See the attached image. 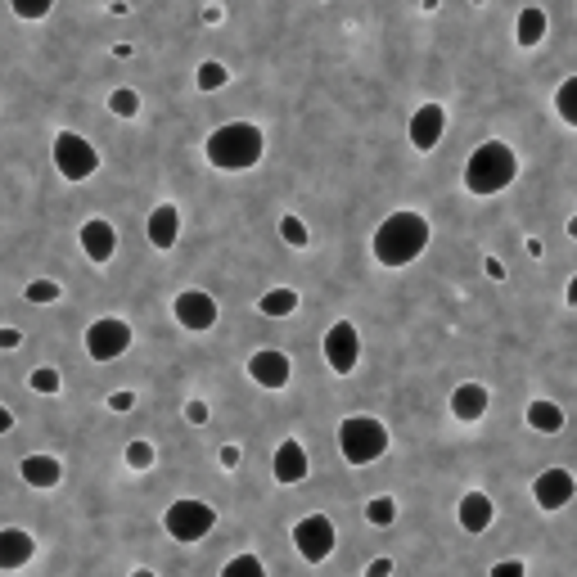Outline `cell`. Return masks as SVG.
I'll use <instances>...</instances> for the list:
<instances>
[{"label":"cell","instance_id":"cell-17","mask_svg":"<svg viewBox=\"0 0 577 577\" xmlns=\"http://www.w3.org/2000/svg\"><path fill=\"white\" fill-rule=\"evenodd\" d=\"M145 230H149V244L167 253V248L181 239V208H176V203H158V208L149 212Z\"/></svg>","mask_w":577,"mask_h":577},{"label":"cell","instance_id":"cell-35","mask_svg":"<svg viewBox=\"0 0 577 577\" xmlns=\"http://www.w3.org/2000/svg\"><path fill=\"white\" fill-rule=\"evenodd\" d=\"M109 406H113L118 415H127V411L136 406V393H131V388H122V393H113V397H109Z\"/></svg>","mask_w":577,"mask_h":577},{"label":"cell","instance_id":"cell-36","mask_svg":"<svg viewBox=\"0 0 577 577\" xmlns=\"http://www.w3.org/2000/svg\"><path fill=\"white\" fill-rule=\"evenodd\" d=\"M185 420H190V424H203V420H208V402H190V406H185Z\"/></svg>","mask_w":577,"mask_h":577},{"label":"cell","instance_id":"cell-3","mask_svg":"<svg viewBox=\"0 0 577 577\" xmlns=\"http://www.w3.org/2000/svg\"><path fill=\"white\" fill-rule=\"evenodd\" d=\"M203 149H208V163L212 167H221V172H248V167L262 163L266 140H262V131L253 122H226V127H217L208 136Z\"/></svg>","mask_w":577,"mask_h":577},{"label":"cell","instance_id":"cell-10","mask_svg":"<svg viewBox=\"0 0 577 577\" xmlns=\"http://www.w3.org/2000/svg\"><path fill=\"white\" fill-rule=\"evenodd\" d=\"M325 361H330L334 375H352L357 370V361H361V334H357L352 321H334L325 330Z\"/></svg>","mask_w":577,"mask_h":577},{"label":"cell","instance_id":"cell-4","mask_svg":"<svg viewBox=\"0 0 577 577\" xmlns=\"http://www.w3.org/2000/svg\"><path fill=\"white\" fill-rule=\"evenodd\" d=\"M339 451L348 465H370L388 451V429L375 415H348L339 424Z\"/></svg>","mask_w":577,"mask_h":577},{"label":"cell","instance_id":"cell-27","mask_svg":"<svg viewBox=\"0 0 577 577\" xmlns=\"http://www.w3.org/2000/svg\"><path fill=\"white\" fill-rule=\"evenodd\" d=\"M280 239H284V244H294V248H307L312 230L303 226V217H280Z\"/></svg>","mask_w":577,"mask_h":577},{"label":"cell","instance_id":"cell-1","mask_svg":"<svg viewBox=\"0 0 577 577\" xmlns=\"http://www.w3.org/2000/svg\"><path fill=\"white\" fill-rule=\"evenodd\" d=\"M429 221L420 217V212H393V217H384L379 221V230H375V239H370V248H375V262L379 266H411L424 248H429Z\"/></svg>","mask_w":577,"mask_h":577},{"label":"cell","instance_id":"cell-22","mask_svg":"<svg viewBox=\"0 0 577 577\" xmlns=\"http://www.w3.org/2000/svg\"><path fill=\"white\" fill-rule=\"evenodd\" d=\"M514 37H519V46H523V50L541 46V37H546V10H541V5H528V10H519Z\"/></svg>","mask_w":577,"mask_h":577},{"label":"cell","instance_id":"cell-2","mask_svg":"<svg viewBox=\"0 0 577 577\" xmlns=\"http://www.w3.org/2000/svg\"><path fill=\"white\" fill-rule=\"evenodd\" d=\"M514 176H519V154L505 140H483L465 163V190L478 194V199H492V194L510 190Z\"/></svg>","mask_w":577,"mask_h":577},{"label":"cell","instance_id":"cell-37","mask_svg":"<svg viewBox=\"0 0 577 577\" xmlns=\"http://www.w3.org/2000/svg\"><path fill=\"white\" fill-rule=\"evenodd\" d=\"M388 573H393V559H384V555H379V559L366 568V577H388Z\"/></svg>","mask_w":577,"mask_h":577},{"label":"cell","instance_id":"cell-6","mask_svg":"<svg viewBox=\"0 0 577 577\" xmlns=\"http://www.w3.org/2000/svg\"><path fill=\"white\" fill-rule=\"evenodd\" d=\"M55 167H59L64 181H91V176L100 172V154H95V145H91L86 136L59 131V136H55Z\"/></svg>","mask_w":577,"mask_h":577},{"label":"cell","instance_id":"cell-12","mask_svg":"<svg viewBox=\"0 0 577 577\" xmlns=\"http://www.w3.org/2000/svg\"><path fill=\"white\" fill-rule=\"evenodd\" d=\"M288 375H294V366H288V357L280 348H262V352L248 357V379L257 388H284Z\"/></svg>","mask_w":577,"mask_h":577},{"label":"cell","instance_id":"cell-34","mask_svg":"<svg viewBox=\"0 0 577 577\" xmlns=\"http://www.w3.org/2000/svg\"><path fill=\"white\" fill-rule=\"evenodd\" d=\"M492 577H528V568H523V559H501V564H492Z\"/></svg>","mask_w":577,"mask_h":577},{"label":"cell","instance_id":"cell-20","mask_svg":"<svg viewBox=\"0 0 577 577\" xmlns=\"http://www.w3.org/2000/svg\"><path fill=\"white\" fill-rule=\"evenodd\" d=\"M23 483L50 492V487L64 483V465H59L55 456H28V460H23Z\"/></svg>","mask_w":577,"mask_h":577},{"label":"cell","instance_id":"cell-26","mask_svg":"<svg viewBox=\"0 0 577 577\" xmlns=\"http://www.w3.org/2000/svg\"><path fill=\"white\" fill-rule=\"evenodd\" d=\"M366 519H370L375 528H388V523H397V501H393V496H375V501L366 505Z\"/></svg>","mask_w":577,"mask_h":577},{"label":"cell","instance_id":"cell-28","mask_svg":"<svg viewBox=\"0 0 577 577\" xmlns=\"http://www.w3.org/2000/svg\"><path fill=\"white\" fill-rule=\"evenodd\" d=\"M28 384H32V393H41V397H55L64 379H59V370H55V366H37Z\"/></svg>","mask_w":577,"mask_h":577},{"label":"cell","instance_id":"cell-18","mask_svg":"<svg viewBox=\"0 0 577 577\" xmlns=\"http://www.w3.org/2000/svg\"><path fill=\"white\" fill-rule=\"evenodd\" d=\"M487 406H492V397H487L483 384H460V388L451 393V415H456L460 424H478V420L487 415Z\"/></svg>","mask_w":577,"mask_h":577},{"label":"cell","instance_id":"cell-25","mask_svg":"<svg viewBox=\"0 0 577 577\" xmlns=\"http://www.w3.org/2000/svg\"><path fill=\"white\" fill-rule=\"evenodd\" d=\"M221 577H266V564L257 555H235V559H226Z\"/></svg>","mask_w":577,"mask_h":577},{"label":"cell","instance_id":"cell-38","mask_svg":"<svg viewBox=\"0 0 577 577\" xmlns=\"http://www.w3.org/2000/svg\"><path fill=\"white\" fill-rule=\"evenodd\" d=\"M221 465H226V469H235V465H239V447H235V442H226V447H221Z\"/></svg>","mask_w":577,"mask_h":577},{"label":"cell","instance_id":"cell-24","mask_svg":"<svg viewBox=\"0 0 577 577\" xmlns=\"http://www.w3.org/2000/svg\"><path fill=\"white\" fill-rule=\"evenodd\" d=\"M555 113H559L568 127H577V77L559 82V91H555Z\"/></svg>","mask_w":577,"mask_h":577},{"label":"cell","instance_id":"cell-31","mask_svg":"<svg viewBox=\"0 0 577 577\" xmlns=\"http://www.w3.org/2000/svg\"><path fill=\"white\" fill-rule=\"evenodd\" d=\"M59 294H64V288H59L55 280H32V284L23 288L28 303H59Z\"/></svg>","mask_w":577,"mask_h":577},{"label":"cell","instance_id":"cell-8","mask_svg":"<svg viewBox=\"0 0 577 577\" xmlns=\"http://www.w3.org/2000/svg\"><path fill=\"white\" fill-rule=\"evenodd\" d=\"M334 541L339 537H334V523L325 514H307V519L294 523V546H298V555L307 564H325L334 555Z\"/></svg>","mask_w":577,"mask_h":577},{"label":"cell","instance_id":"cell-32","mask_svg":"<svg viewBox=\"0 0 577 577\" xmlns=\"http://www.w3.org/2000/svg\"><path fill=\"white\" fill-rule=\"evenodd\" d=\"M10 5H14V14H19V19L37 23V19H46V14L55 10V0H10Z\"/></svg>","mask_w":577,"mask_h":577},{"label":"cell","instance_id":"cell-19","mask_svg":"<svg viewBox=\"0 0 577 577\" xmlns=\"http://www.w3.org/2000/svg\"><path fill=\"white\" fill-rule=\"evenodd\" d=\"M456 514H460V528L465 532H487L492 519H496V505H492L487 492H465L460 505H456Z\"/></svg>","mask_w":577,"mask_h":577},{"label":"cell","instance_id":"cell-5","mask_svg":"<svg viewBox=\"0 0 577 577\" xmlns=\"http://www.w3.org/2000/svg\"><path fill=\"white\" fill-rule=\"evenodd\" d=\"M163 528H167V537H172V541H203V537L217 528V510H212L208 501H194V496H185V501L167 505V514H163Z\"/></svg>","mask_w":577,"mask_h":577},{"label":"cell","instance_id":"cell-15","mask_svg":"<svg viewBox=\"0 0 577 577\" xmlns=\"http://www.w3.org/2000/svg\"><path fill=\"white\" fill-rule=\"evenodd\" d=\"M37 555V537L23 532V528H0V573H14V568H28Z\"/></svg>","mask_w":577,"mask_h":577},{"label":"cell","instance_id":"cell-14","mask_svg":"<svg viewBox=\"0 0 577 577\" xmlns=\"http://www.w3.org/2000/svg\"><path fill=\"white\" fill-rule=\"evenodd\" d=\"M271 469H275V483H284V487H298V483L307 478V469H312V460H307V447H303L298 438L280 442V447H275V460H271Z\"/></svg>","mask_w":577,"mask_h":577},{"label":"cell","instance_id":"cell-42","mask_svg":"<svg viewBox=\"0 0 577 577\" xmlns=\"http://www.w3.org/2000/svg\"><path fill=\"white\" fill-rule=\"evenodd\" d=\"M131 577H158V573H149V568H136V573H131Z\"/></svg>","mask_w":577,"mask_h":577},{"label":"cell","instance_id":"cell-41","mask_svg":"<svg viewBox=\"0 0 577 577\" xmlns=\"http://www.w3.org/2000/svg\"><path fill=\"white\" fill-rule=\"evenodd\" d=\"M564 298H568V303H573V307H577V275H573V280H568V294H564Z\"/></svg>","mask_w":577,"mask_h":577},{"label":"cell","instance_id":"cell-33","mask_svg":"<svg viewBox=\"0 0 577 577\" xmlns=\"http://www.w3.org/2000/svg\"><path fill=\"white\" fill-rule=\"evenodd\" d=\"M127 465H131V469H149V465H154V447H149L145 438H136V442L127 447Z\"/></svg>","mask_w":577,"mask_h":577},{"label":"cell","instance_id":"cell-39","mask_svg":"<svg viewBox=\"0 0 577 577\" xmlns=\"http://www.w3.org/2000/svg\"><path fill=\"white\" fill-rule=\"evenodd\" d=\"M19 343H23V334H19V330H0V348H5V352H10V348H19Z\"/></svg>","mask_w":577,"mask_h":577},{"label":"cell","instance_id":"cell-13","mask_svg":"<svg viewBox=\"0 0 577 577\" xmlns=\"http://www.w3.org/2000/svg\"><path fill=\"white\" fill-rule=\"evenodd\" d=\"M442 131H447V109H442V104H420V109L411 113L406 136H411V145H415L420 154H429V149L442 140Z\"/></svg>","mask_w":577,"mask_h":577},{"label":"cell","instance_id":"cell-44","mask_svg":"<svg viewBox=\"0 0 577 577\" xmlns=\"http://www.w3.org/2000/svg\"><path fill=\"white\" fill-rule=\"evenodd\" d=\"M474 5H487V0H474Z\"/></svg>","mask_w":577,"mask_h":577},{"label":"cell","instance_id":"cell-11","mask_svg":"<svg viewBox=\"0 0 577 577\" xmlns=\"http://www.w3.org/2000/svg\"><path fill=\"white\" fill-rule=\"evenodd\" d=\"M573 496H577V478H573L568 469H541V474L532 478V501H537L546 514L564 510Z\"/></svg>","mask_w":577,"mask_h":577},{"label":"cell","instance_id":"cell-7","mask_svg":"<svg viewBox=\"0 0 577 577\" xmlns=\"http://www.w3.org/2000/svg\"><path fill=\"white\" fill-rule=\"evenodd\" d=\"M131 348V325L118 316H100L95 325H86V352L91 361H118Z\"/></svg>","mask_w":577,"mask_h":577},{"label":"cell","instance_id":"cell-16","mask_svg":"<svg viewBox=\"0 0 577 577\" xmlns=\"http://www.w3.org/2000/svg\"><path fill=\"white\" fill-rule=\"evenodd\" d=\"M77 239H82V253H86L91 262H109V257L118 253V230H113L104 217H91V221H82Z\"/></svg>","mask_w":577,"mask_h":577},{"label":"cell","instance_id":"cell-40","mask_svg":"<svg viewBox=\"0 0 577 577\" xmlns=\"http://www.w3.org/2000/svg\"><path fill=\"white\" fill-rule=\"evenodd\" d=\"M10 429H14V411L0 406V433H10Z\"/></svg>","mask_w":577,"mask_h":577},{"label":"cell","instance_id":"cell-9","mask_svg":"<svg viewBox=\"0 0 577 577\" xmlns=\"http://www.w3.org/2000/svg\"><path fill=\"white\" fill-rule=\"evenodd\" d=\"M172 316L176 325H185L190 334H203L217 325V298L203 294V288H181V294L172 298Z\"/></svg>","mask_w":577,"mask_h":577},{"label":"cell","instance_id":"cell-21","mask_svg":"<svg viewBox=\"0 0 577 577\" xmlns=\"http://www.w3.org/2000/svg\"><path fill=\"white\" fill-rule=\"evenodd\" d=\"M528 429H537V433H559V429H564V406L550 402V397L528 402Z\"/></svg>","mask_w":577,"mask_h":577},{"label":"cell","instance_id":"cell-43","mask_svg":"<svg viewBox=\"0 0 577 577\" xmlns=\"http://www.w3.org/2000/svg\"><path fill=\"white\" fill-rule=\"evenodd\" d=\"M568 235H573V239H577V217H573V221H568Z\"/></svg>","mask_w":577,"mask_h":577},{"label":"cell","instance_id":"cell-30","mask_svg":"<svg viewBox=\"0 0 577 577\" xmlns=\"http://www.w3.org/2000/svg\"><path fill=\"white\" fill-rule=\"evenodd\" d=\"M109 109H113L118 118H136V113H140V95H136L131 86H122V91L109 95Z\"/></svg>","mask_w":577,"mask_h":577},{"label":"cell","instance_id":"cell-23","mask_svg":"<svg viewBox=\"0 0 577 577\" xmlns=\"http://www.w3.org/2000/svg\"><path fill=\"white\" fill-rule=\"evenodd\" d=\"M257 312L262 316H294L298 312V288H266L257 298Z\"/></svg>","mask_w":577,"mask_h":577},{"label":"cell","instance_id":"cell-29","mask_svg":"<svg viewBox=\"0 0 577 577\" xmlns=\"http://www.w3.org/2000/svg\"><path fill=\"white\" fill-rule=\"evenodd\" d=\"M230 82V73H226V64H217V59H208L203 68H199V91H221Z\"/></svg>","mask_w":577,"mask_h":577}]
</instances>
